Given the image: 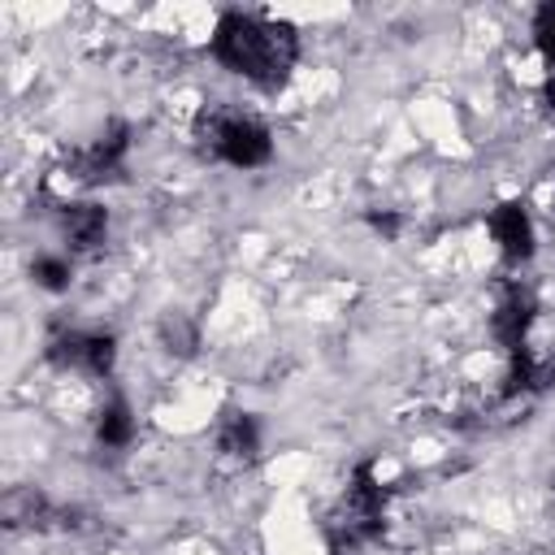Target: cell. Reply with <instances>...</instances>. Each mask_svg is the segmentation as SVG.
Listing matches in <instances>:
<instances>
[{"label":"cell","mask_w":555,"mask_h":555,"mask_svg":"<svg viewBox=\"0 0 555 555\" xmlns=\"http://www.w3.org/2000/svg\"><path fill=\"white\" fill-rule=\"evenodd\" d=\"M295 52H299L295 30L260 13H225L212 30V56L230 74H243L264 87L286 78V69L295 65Z\"/></svg>","instance_id":"cell-1"},{"label":"cell","mask_w":555,"mask_h":555,"mask_svg":"<svg viewBox=\"0 0 555 555\" xmlns=\"http://www.w3.org/2000/svg\"><path fill=\"white\" fill-rule=\"evenodd\" d=\"M208 139H212V152L234 165V169H256L273 156V139L269 130L256 121V117H243V113H225L208 126Z\"/></svg>","instance_id":"cell-2"},{"label":"cell","mask_w":555,"mask_h":555,"mask_svg":"<svg viewBox=\"0 0 555 555\" xmlns=\"http://www.w3.org/2000/svg\"><path fill=\"white\" fill-rule=\"evenodd\" d=\"M52 356L78 373H91V377H104L117 360V343L113 334H100V330H74L65 338L52 343Z\"/></svg>","instance_id":"cell-3"},{"label":"cell","mask_w":555,"mask_h":555,"mask_svg":"<svg viewBox=\"0 0 555 555\" xmlns=\"http://www.w3.org/2000/svg\"><path fill=\"white\" fill-rule=\"evenodd\" d=\"M490 234H494V243L507 260H529L533 256V221H529L525 204H516V199L499 204L490 212Z\"/></svg>","instance_id":"cell-4"},{"label":"cell","mask_w":555,"mask_h":555,"mask_svg":"<svg viewBox=\"0 0 555 555\" xmlns=\"http://www.w3.org/2000/svg\"><path fill=\"white\" fill-rule=\"evenodd\" d=\"M529 325H533V295H529L525 286H512V291L499 299V308H494V317H490V330H494V338H499L507 351H525Z\"/></svg>","instance_id":"cell-5"},{"label":"cell","mask_w":555,"mask_h":555,"mask_svg":"<svg viewBox=\"0 0 555 555\" xmlns=\"http://www.w3.org/2000/svg\"><path fill=\"white\" fill-rule=\"evenodd\" d=\"M61 225H65V238L74 247H95L104 238V230H108V212L100 204H65Z\"/></svg>","instance_id":"cell-6"},{"label":"cell","mask_w":555,"mask_h":555,"mask_svg":"<svg viewBox=\"0 0 555 555\" xmlns=\"http://www.w3.org/2000/svg\"><path fill=\"white\" fill-rule=\"evenodd\" d=\"M134 438V412L126 399H108L100 408V442L104 447H126Z\"/></svg>","instance_id":"cell-7"},{"label":"cell","mask_w":555,"mask_h":555,"mask_svg":"<svg viewBox=\"0 0 555 555\" xmlns=\"http://www.w3.org/2000/svg\"><path fill=\"white\" fill-rule=\"evenodd\" d=\"M221 451L230 455H251L256 451V421L251 416H230L221 429Z\"/></svg>","instance_id":"cell-8"},{"label":"cell","mask_w":555,"mask_h":555,"mask_svg":"<svg viewBox=\"0 0 555 555\" xmlns=\"http://www.w3.org/2000/svg\"><path fill=\"white\" fill-rule=\"evenodd\" d=\"M69 260L65 256H39L35 264H30V278L43 286V291H65L69 286Z\"/></svg>","instance_id":"cell-9"},{"label":"cell","mask_w":555,"mask_h":555,"mask_svg":"<svg viewBox=\"0 0 555 555\" xmlns=\"http://www.w3.org/2000/svg\"><path fill=\"white\" fill-rule=\"evenodd\" d=\"M533 43H538V52L555 65V0L538 9V17H533Z\"/></svg>","instance_id":"cell-10"}]
</instances>
